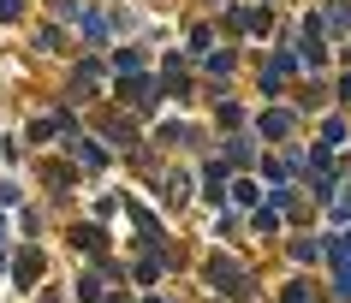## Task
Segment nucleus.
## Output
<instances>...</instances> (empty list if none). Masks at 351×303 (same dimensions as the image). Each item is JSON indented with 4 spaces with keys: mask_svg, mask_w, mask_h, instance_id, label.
<instances>
[{
    "mask_svg": "<svg viewBox=\"0 0 351 303\" xmlns=\"http://www.w3.org/2000/svg\"><path fill=\"white\" fill-rule=\"evenodd\" d=\"M208 267H215V280H221L226 291H244V280H239V274H232V262H208Z\"/></svg>",
    "mask_w": 351,
    "mask_h": 303,
    "instance_id": "nucleus-1",
    "label": "nucleus"
},
{
    "mask_svg": "<svg viewBox=\"0 0 351 303\" xmlns=\"http://www.w3.org/2000/svg\"><path fill=\"white\" fill-rule=\"evenodd\" d=\"M84 36L101 42V36H108V18H101V12H84Z\"/></svg>",
    "mask_w": 351,
    "mask_h": 303,
    "instance_id": "nucleus-2",
    "label": "nucleus"
},
{
    "mask_svg": "<svg viewBox=\"0 0 351 303\" xmlns=\"http://www.w3.org/2000/svg\"><path fill=\"white\" fill-rule=\"evenodd\" d=\"M286 125H292V114H268V119H262V131H268V137H286Z\"/></svg>",
    "mask_w": 351,
    "mask_h": 303,
    "instance_id": "nucleus-3",
    "label": "nucleus"
}]
</instances>
